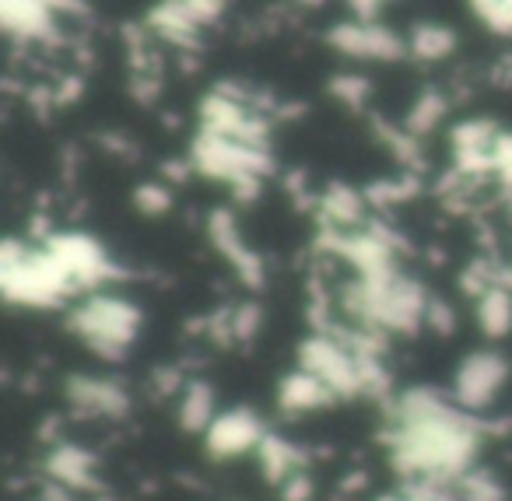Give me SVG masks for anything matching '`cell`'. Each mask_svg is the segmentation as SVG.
<instances>
[{
	"instance_id": "1",
	"label": "cell",
	"mask_w": 512,
	"mask_h": 501,
	"mask_svg": "<svg viewBox=\"0 0 512 501\" xmlns=\"http://www.w3.org/2000/svg\"><path fill=\"white\" fill-rule=\"evenodd\" d=\"M390 456L414 480H460L481 445V428L456 400L435 389H407L390 410Z\"/></svg>"
},
{
	"instance_id": "2",
	"label": "cell",
	"mask_w": 512,
	"mask_h": 501,
	"mask_svg": "<svg viewBox=\"0 0 512 501\" xmlns=\"http://www.w3.org/2000/svg\"><path fill=\"white\" fill-rule=\"evenodd\" d=\"M344 309L358 326L379 333H418L425 326L428 295L414 277L400 274L397 267L386 274L358 277L344 291Z\"/></svg>"
},
{
	"instance_id": "3",
	"label": "cell",
	"mask_w": 512,
	"mask_h": 501,
	"mask_svg": "<svg viewBox=\"0 0 512 501\" xmlns=\"http://www.w3.org/2000/svg\"><path fill=\"white\" fill-rule=\"evenodd\" d=\"M0 288L4 298L15 305H32V309H50L60 305L74 288V281L67 277V270L53 260L50 249H32L22 246L18 239L4 242L0 253Z\"/></svg>"
},
{
	"instance_id": "4",
	"label": "cell",
	"mask_w": 512,
	"mask_h": 501,
	"mask_svg": "<svg viewBox=\"0 0 512 501\" xmlns=\"http://www.w3.org/2000/svg\"><path fill=\"white\" fill-rule=\"evenodd\" d=\"M190 165L200 176L228 183L239 200H253L256 193H260V183L271 176L274 158H271V148L235 141V137H225V134H211V130H197Z\"/></svg>"
},
{
	"instance_id": "5",
	"label": "cell",
	"mask_w": 512,
	"mask_h": 501,
	"mask_svg": "<svg viewBox=\"0 0 512 501\" xmlns=\"http://www.w3.org/2000/svg\"><path fill=\"white\" fill-rule=\"evenodd\" d=\"M71 330L99 358H123L141 333V309L120 295H92L74 309Z\"/></svg>"
},
{
	"instance_id": "6",
	"label": "cell",
	"mask_w": 512,
	"mask_h": 501,
	"mask_svg": "<svg viewBox=\"0 0 512 501\" xmlns=\"http://www.w3.org/2000/svg\"><path fill=\"white\" fill-rule=\"evenodd\" d=\"M299 368L313 372L316 379H323L334 396H358L362 389V358L344 344L341 337L330 333H316V337L302 340L299 347Z\"/></svg>"
},
{
	"instance_id": "7",
	"label": "cell",
	"mask_w": 512,
	"mask_h": 501,
	"mask_svg": "<svg viewBox=\"0 0 512 501\" xmlns=\"http://www.w3.org/2000/svg\"><path fill=\"white\" fill-rule=\"evenodd\" d=\"M46 249L53 253V260L67 270V277L74 281V288H99V284L113 281L116 267L109 260V253L81 232H57L46 239Z\"/></svg>"
},
{
	"instance_id": "8",
	"label": "cell",
	"mask_w": 512,
	"mask_h": 501,
	"mask_svg": "<svg viewBox=\"0 0 512 501\" xmlns=\"http://www.w3.org/2000/svg\"><path fill=\"white\" fill-rule=\"evenodd\" d=\"M327 43L351 60H376V64H386V60L407 57V39L397 36L393 29H386V25H379L376 18H355V22L334 25V29L327 32Z\"/></svg>"
},
{
	"instance_id": "9",
	"label": "cell",
	"mask_w": 512,
	"mask_h": 501,
	"mask_svg": "<svg viewBox=\"0 0 512 501\" xmlns=\"http://www.w3.org/2000/svg\"><path fill=\"white\" fill-rule=\"evenodd\" d=\"M509 379V361L498 351H474L460 361L453 379V400L463 410H484L498 396V389Z\"/></svg>"
},
{
	"instance_id": "10",
	"label": "cell",
	"mask_w": 512,
	"mask_h": 501,
	"mask_svg": "<svg viewBox=\"0 0 512 501\" xmlns=\"http://www.w3.org/2000/svg\"><path fill=\"white\" fill-rule=\"evenodd\" d=\"M502 141V130L484 116L463 120L449 130V148H453V162L460 176H484L495 172V151Z\"/></svg>"
},
{
	"instance_id": "11",
	"label": "cell",
	"mask_w": 512,
	"mask_h": 501,
	"mask_svg": "<svg viewBox=\"0 0 512 501\" xmlns=\"http://www.w3.org/2000/svg\"><path fill=\"white\" fill-rule=\"evenodd\" d=\"M264 435H267L264 424H260V417L253 410L235 407L211 421V428H207V449L214 456H242V452L256 449Z\"/></svg>"
},
{
	"instance_id": "12",
	"label": "cell",
	"mask_w": 512,
	"mask_h": 501,
	"mask_svg": "<svg viewBox=\"0 0 512 501\" xmlns=\"http://www.w3.org/2000/svg\"><path fill=\"white\" fill-rule=\"evenodd\" d=\"M67 400L74 410L92 417H120L130 407L127 389L113 379H99V375H74L67 382Z\"/></svg>"
},
{
	"instance_id": "13",
	"label": "cell",
	"mask_w": 512,
	"mask_h": 501,
	"mask_svg": "<svg viewBox=\"0 0 512 501\" xmlns=\"http://www.w3.org/2000/svg\"><path fill=\"white\" fill-rule=\"evenodd\" d=\"M207 232H211V242L218 246V253L225 256L235 270H239V277L249 284V288H260V284H264V263H260V256H256V253H249V246L242 242L239 228H235L232 214L214 211Z\"/></svg>"
},
{
	"instance_id": "14",
	"label": "cell",
	"mask_w": 512,
	"mask_h": 501,
	"mask_svg": "<svg viewBox=\"0 0 512 501\" xmlns=\"http://www.w3.org/2000/svg\"><path fill=\"white\" fill-rule=\"evenodd\" d=\"M0 22L11 39H50L53 36V8L46 0H0Z\"/></svg>"
},
{
	"instance_id": "15",
	"label": "cell",
	"mask_w": 512,
	"mask_h": 501,
	"mask_svg": "<svg viewBox=\"0 0 512 501\" xmlns=\"http://www.w3.org/2000/svg\"><path fill=\"white\" fill-rule=\"evenodd\" d=\"M334 400H337L334 389H330L323 379H316L313 372H306V368L292 372L278 386V403L288 410V414H306V410H320V407H327V403H334Z\"/></svg>"
},
{
	"instance_id": "16",
	"label": "cell",
	"mask_w": 512,
	"mask_h": 501,
	"mask_svg": "<svg viewBox=\"0 0 512 501\" xmlns=\"http://www.w3.org/2000/svg\"><path fill=\"white\" fill-rule=\"evenodd\" d=\"M46 470H50V477L57 480V484L71 487V491H92L95 487V459L88 456L85 449H78V445H60V449H53Z\"/></svg>"
},
{
	"instance_id": "17",
	"label": "cell",
	"mask_w": 512,
	"mask_h": 501,
	"mask_svg": "<svg viewBox=\"0 0 512 501\" xmlns=\"http://www.w3.org/2000/svg\"><path fill=\"white\" fill-rule=\"evenodd\" d=\"M365 204H369L365 193L351 190V186H344V183H334V186H327V193L320 197V214H323V221H327V228L348 232V228H355L358 221H362Z\"/></svg>"
},
{
	"instance_id": "18",
	"label": "cell",
	"mask_w": 512,
	"mask_h": 501,
	"mask_svg": "<svg viewBox=\"0 0 512 501\" xmlns=\"http://www.w3.org/2000/svg\"><path fill=\"white\" fill-rule=\"evenodd\" d=\"M456 43H460V39H456V29H449V25H442V22H418L411 29V36H407V53L432 64V60L453 57Z\"/></svg>"
},
{
	"instance_id": "19",
	"label": "cell",
	"mask_w": 512,
	"mask_h": 501,
	"mask_svg": "<svg viewBox=\"0 0 512 501\" xmlns=\"http://www.w3.org/2000/svg\"><path fill=\"white\" fill-rule=\"evenodd\" d=\"M477 326H481L484 337L498 340L505 333H512V291L495 284L477 298Z\"/></svg>"
},
{
	"instance_id": "20",
	"label": "cell",
	"mask_w": 512,
	"mask_h": 501,
	"mask_svg": "<svg viewBox=\"0 0 512 501\" xmlns=\"http://www.w3.org/2000/svg\"><path fill=\"white\" fill-rule=\"evenodd\" d=\"M256 456H260V466H264L267 480H274V484H285L288 477H295L299 473V449H295L292 442H285V438L278 435H264L260 438V445H256Z\"/></svg>"
},
{
	"instance_id": "21",
	"label": "cell",
	"mask_w": 512,
	"mask_h": 501,
	"mask_svg": "<svg viewBox=\"0 0 512 501\" xmlns=\"http://www.w3.org/2000/svg\"><path fill=\"white\" fill-rule=\"evenodd\" d=\"M446 113H449V99H446V95H442L439 88H425V92H421L418 99L411 102V109H407L404 130L421 141V137H428L442 120H446Z\"/></svg>"
},
{
	"instance_id": "22",
	"label": "cell",
	"mask_w": 512,
	"mask_h": 501,
	"mask_svg": "<svg viewBox=\"0 0 512 501\" xmlns=\"http://www.w3.org/2000/svg\"><path fill=\"white\" fill-rule=\"evenodd\" d=\"M214 393L207 382H190L183 393V400H179V424H183L186 431H207L214 421Z\"/></svg>"
},
{
	"instance_id": "23",
	"label": "cell",
	"mask_w": 512,
	"mask_h": 501,
	"mask_svg": "<svg viewBox=\"0 0 512 501\" xmlns=\"http://www.w3.org/2000/svg\"><path fill=\"white\" fill-rule=\"evenodd\" d=\"M467 4L481 25L498 36H512V0H467Z\"/></svg>"
},
{
	"instance_id": "24",
	"label": "cell",
	"mask_w": 512,
	"mask_h": 501,
	"mask_svg": "<svg viewBox=\"0 0 512 501\" xmlns=\"http://www.w3.org/2000/svg\"><path fill=\"white\" fill-rule=\"evenodd\" d=\"M369 92H372L369 81L358 78V74H337V78L330 81V95L351 109H362L365 102H369Z\"/></svg>"
},
{
	"instance_id": "25",
	"label": "cell",
	"mask_w": 512,
	"mask_h": 501,
	"mask_svg": "<svg viewBox=\"0 0 512 501\" xmlns=\"http://www.w3.org/2000/svg\"><path fill=\"white\" fill-rule=\"evenodd\" d=\"M460 501H505V491L488 477V473H467L460 477Z\"/></svg>"
},
{
	"instance_id": "26",
	"label": "cell",
	"mask_w": 512,
	"mask_h": 501,
	"mask_svg": "<svg viewBox=\"0 0 512 501\" xmlns=\"http://www.w3.org/2000/svg\"><path fill=\"white\" fill-rule=\"evenodd\" d=\"M134 204L141 214H151V218H158V214H165L172 207V190L162 183H141L134 190Z\"/></svg>"
},
{
	"instance_id": "27",
	"label": "cell",
	"mask_w": 512,
	"mask_h": 501,
	"mask_svg": "<svg viewBox=\"0 0 512 501\" xmlns=\"http://www.w3.org/2000/svg\"><path fill=\"white\" fill-rule=\"evenodd\" d=\"M172 4H176L197 29H207V25H214L225 15V0H172Z\"/></svg>"
},
{
	"instance_id": "28",
	"label": "cell",
	"mask_w": 512,
	"mask_h": 501,
	"mask_svg": "<svg viewBox=\"0 0 512 501\" xmlns=\"http://www.w3.org/2000/svg\"><path fill=\"white\" fill-rule=\"evenodd\" d=\"M260 319H264V316H260V305H239V309L225 319L228 337H235V340L256 337V330H260Z\"/></svg>"
},
{
	"instance_id": "29",
	"label": "cell",
	"mask_w": 512,
	"mask_h": 501,
	"mask_svg": "<svg viewBox=\"0 0 512 501\" xmlns=\"http://www.w3.org/2000/svg\"><path fill=\"white\" fill-rule=\"evenodd\" d=\"M425 326H432L435 333H453L456 330V312L449 309V305L442 302V298H428Z\"/></svg>"
},
{
	"instance_id": "30",
	"label": "cell",
	"mask_w": 512,
	"mask_h": 501,
	"mask_svg": "<svg viewBox=\"0 0 512 501\" xmlns=\"http://www.w3.org/2000/svg\"><path fill=\"white\" fill-rule=\"evenodd\" d=\"M281 487H285V501H309V494H313V484H309V477H302V473L288 477Z\"/></svg>"
},
{
	"instance_id": "31",
	"label": "cell",
	"mask_w": 512,
	"mask_h": 501,
	"mask_svg": "<svg viewBox=\"0 0 512 501\" xmlns=\"http://www.w3.org/2000/svg\"><path fill=\"white\" fill-rule=\"evenodd\" d=\"M348 4L355 11V18H376L383 11V4H390V0H348Z\"/></svg>"
},
{
	"instance_id": "32",
	"label": "cell",
	"mask_w": 512,
	"mask_h": 501,
	"mask_svg": "<svg viewBox=\"0 0 512 501\" xmlns=\"http://www.w3.org/2000/svg\"><path fill=\"white\" fill-rule=\"evenodd\" d=\"M383 501H428V498H421V494H400V498H383Z\"/></svg>"
}]
</instances>
